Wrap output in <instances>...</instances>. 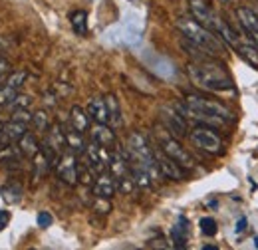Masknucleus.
<instances>
[{"label":"nucleus","mask_w":258,"mask_h":250,"mask_svg":"<svg viewBox=\"0 0 258 250\" xmlns=\"http://www.w3.org/2000/svg\"><path fill=\"white\" fill-rule=\"evenodd\" d=\"M187 74L197 88L207 92H230L234 90V82L226 68L213 56L197 58L187 66Z\"/></svg>","instance_id":"1"},{"label":"nucleus","mask_w":258,"mask_h":250,"mask_svg":"<svg viewBox=\"0 0 258 250\" xmlns=\"http://www.w3.org/2000/svg\"><path fill=\"white\" fill-rule=\"evenodd\" d=\"M189 139L197 149H201L209 155H221L225 151V143H223L221 135L209 125H197L195 129L189 131Z\"/></svg>","instance_id":"4"},{"label":"nucleus","mask_w":258,"mask_h":250,"mask_svg":"<svg viewBox=\"0 0 258 250\" xmlns=\"http://www.w3.org/2000/svg\"><path fill=\"white\" fill-rule=\"evenodd\" d=\"M84 157H86V165L96 173H103V171H109V159H111V153L107 147H101L97 143H88L86 151H84Z\"/></svg>","instance_id":"7"},{"label":"nucleus","mask_w":258,"mask_h":250,"mask_svg":"<svg viewBox=\"0 0 258 250\" xmlns=\"http://www.w3.org/2000/svg\"><path fill=\"white\" fill-rule=\"evenodd\" d=\"M179 113L187 119H193L203 125H225L234 119V113L223 103L203 97V95H187L181 105H177Z\"/></svg>","instance_id":"2"},{"label":"nucleus","mask_w":258,"mask_h":250,"mask_svg":"<svg viewBox=\"0 0 258 250\" xmlns=\"http://www.w3.org/2000/svg\"><path fill=\"white\" fill-rule=\"evenodd\" d=\"M26 129H28V125L26 123H20V121L10 119V123H6L4 127H2V133H0V147L18 143V139L26 133Z\"/></svg>","instance_id":"13"},{"label":"nucleus","mask_w":258,"mask_h":250,"mask_svg":"<svg viewBox=\"0 0 258 250\" xmlns=\"http://www.w3.org/2000/svg\"><path fill=\"white\" fill-rule=\"evenodd\" d=\"M2 127H4V123H0V133H2Z\"/></svg>","instance_id":"36"},{"label":"nucleus","mask_w":258,"mask_h":250,"mask_svg":"<svg viewBox=\"0 0 258 250\" xmlns=\"http://www.w3.org/2000/svg\"><path fill=\"white\" fill-rule=\"evenodd\" d=\"M52 215L48 213V211H42V213H38V217H36V222H38V226H42V228H48L50 224H52Z\"/></svg>","instance_id":"30"},{"label":"nucleus","mask_w":258,"mask_h":250,"mask_svg":"<svg viewBox=\"0 0 258 250\" xmlns=\"http://www.w3.org/2000/svg\"><path fill=\"white\" fill-rule=\"evenodd\" d=\"M90 137L94 143L101 145V147H107V149H113L117 145L115 131L109 127V123H94L90 127Z\"/></svg>","instance_id":"11"},{"label":"nucleus","mask_w":258,"mask_h":250,"mask_svg":"<svg viewBox=\"0 0 258 250\" xmlns=\"http://www.w3.org/2000/svg\"><path fill=\"white\" fill-rule=\"evenodd\" d=\"M92 191H94V195H96V197H101V199H111V197L115 195V191H117L113 175H111L109 171H103V173L96 175V181H94V185H92Z\"/></svg>","instance_id":"12"},{"label":"nucleus","mask_w":258,"mask_h":250,"mask_svg":"<svg viewBox=\"0 0 258 250\" xmlns=\"http://www.w3.org/2000/svg\"><path fill=\"white\" fill-rule=\"evenodd\" d=\"M153 155H155L157 167H159V171H161V177L171 179V181H183L185 169H183L177 161H173L167 153H163L161 149H153Z\"/></svg>","instance_id":"9"},{"label":"nucleus","mask_w":258,"mask_h":250,"mask_svg":"<svg viewBox=\"0 0 258 250\" xmlns=\"http://www.w3.org/2000/svg\"><path fill=\"white\" fill-rule=\"evenodd\" d=\"M70 22H72V28L76 34L84 36L88 32V14L84 10H76L72 16H70Z\"/></svg>","instance_id":"22"},{"label":"nucleus","mask_w":258,"mask_h":250,"mask_svg":"<svg viewBox=\"0 0 258 250\" xmlns=\"http://www.w3.org/2000/svg\"><path fill=\"white\" fill-rule=\"evenodd\" d=\"M244 228H246V220L240 219V220H238V224H236V232H242Z\"/></svg>","instance_id":"34"},{"label":"nucleus","mask_w":258,"mask_h":250,"mask_svg":"<svg viewBox=\"0 0 258 250\" xmlns=\"http://www.w3.org/2000/svg\"><path fill=\"white\" fill-rule=\"evenodd\" d=\"M8 74H10V62L0 58V78H6Z\"/></svg>","instance_id":"32"},{"label":"nucleus","mask_w":258,"mask_h":250,"mask_svg":"<svg viewBox=\"0 0 258 250\" xmlns=\"http://www.w3.org/2000/svg\"><path fill=\"white\" fill-rule=\"evenodd\" d=\"M159 149H161L163 153H167V155L171 157L173 161H177L185 171H189V169H193L195 167V159L191 157V153L179 143V139L177 137H173L167 129L159 133Z\"/></svg>","instance_id":"5"},{"label":"nucleus","mask_w":258,"mask_h":250,"mask_svg":"<svg viewBox=\"0 0 258 250\" xmlns=\"http://www.w3.org/2000/svg\"><path fill=\"white\" fill-rule=\"evenodd\" d=\"M26 80H28V74H26V72H12V74L6 78V86H10V88H14V90H20Z\"/></svg>","instance_id":"25"},{"label":"nucleus","mask_w":258,"mask_h":250,"mask_svg":"<svg viewBox=\"0 0 258 250\" xmlns=\"http://www.w3.org/2000/svg\"><path fill=\"white\" fill-rule=\"evenodd\" d=\"M105 103H107V113H109V125L111 127L121 125V105H119L117 97L113 94L105 95Z\"/></svg>","instance_id":"21"},{"label":"nucleus","mask_w":258,"mask_h":250,"mask_svg":"<svg viewBox=\"0 0 258 250\" xmlns=\"http://www.w3.org/2000/svg\"><path fill=\"white\" fill-rule=\"evenodd\" d=\"M30 103H32V97H30V95H20V94H18L16 97H14V101L10 103V107L20 109V107H28Z\"/></svg>","instance_id":"29"},{"label":"nucleus","mask_w":258,"mask_h":250,"mask_svg":"<svg viewBox=\"0 0 258 250\" xmlns=\"http://www.w3.org/2000/svg\"><path fill=\"white\" fill-rule=\"evenodd\" d=\"M78 171H80L78 155L74 151L66 149L64 153L60 155V159L56 161V175H58V179L62 183H66V185L74 187V185H78Z\"/></svg>","instance_id":"6"},{"label":"nucleus","mask_w":258,"mask_h":250,"mask_svg":"<svg viewBox=\"0 0 258 250\" xmlns=\"http://www.w3.org/2000/svg\"><path fill=\"white\" fill-rule=\"evenodd\" d=\"M0 193H2V199H4L6 203H18V201L22 199V195H24L22 187H20V185H16V183L6 185Z\"/></svg>","instance_id":"23"},{"label":"nucleus","mask_w":258,"mask_h":250,"mask_svg":"<svg viewBox=\"0 0 258 250\" xmlns=\"http://www.w3.org/2000/svg\"><path fill=\"white\" fill-rule=\"evenodd\" d=\"M18 151H20V155L30 157V159L40 151V143H38V139H36L34 133L26 131V133L18 139Z\"/></svg>","instance_id":"18"},{"label":"nucleus","mask_w":258,"mask_h":250,"mask_svg":"<svg viewBox=\"0 0 258 250\" xmlns=\"http://www.w3.org/2000/svg\"><path fill=\"white\" fill-rule=\"evenodd\" d=\"M97 213H109L111 211V205H109V199H101V197H96V205H94Z\"/></svg>","instance_id":"31"},{"label":"nucleus","mask_w":258,"mask_h":250,"mask_svg":"<svg viewBox=\"0 0 258 250\" xmlns=\"http://www.w3.org/2000/svg\"><path fill=\"white\" fill-rule=\"evenodd\" d=\"M199 226H201V232L205 236H215L217 234V222H215L213 217H203L201 222H199Z\"/></svg>","instance_id":"27"},{"label":"nucleus","mask_w":258,"mask_h":250,"mask_svg":"<svg viewBox=\"0 0 258 250\" xmlns=\"http://www.w3.org/2000/svg\"><path fill=\"white\" fill-rule=\"evenodd\" d=\"M66 131V145H68V149L70 151H74L76 155H84V151H86V147H88V143H86V139H84V133H80V131H76L72 125L64 129Z\"/></svg>","instance_id":"17"},{"label":"nucleus","mask_w":258,"mask_h":250,"mask_svg":"<svg viewBox=\"0 0 258 250\" xmlns=\"http://www.w3.org/2000/svg\"><path fill=\"white\" fill-rule=\"evenodd\" d=\"M177 28L183 34V38L187 42H191L193 46L201 48L205 54L213 56V58H223L225 52V42L215 34L213 30L205 28L203 24H199L197 20H189V18H181L177 22Z\"/></svg>","instance_id":"3"},{"label":"nucleus","mask_w":258,"mask_h":250,"mask_svg":"<svg viewBox=\"0 0 258 250\" xmlns=\"http://www.w3.org/2000/svg\"><path fill=\"white\" fill-rule=\"evenodd\" d=\"M50 167H54V163L50 161V157L46 155L42 149L32 157V183H40V179L50 171Z\"/></svg>","instance_id":"15"},{"label":"nucleus","mask_w":258,"mask_h":250,"mask_svg":"<svg viewBox=\"0 0 258 250\" xmlns=\"http://www.w3.org/2000/svg\"><path fill=\"white\" fill-rule=\"evenodd\" d=\"M236 52H238L246 62L250 64V66L258 68V46L256 44H252L250 40H246V42H238Z\"/></svg>","instance_id":"20"},{"label":"nucleus","mask_w":258,"mask_h":250,"mask_svg":"<svg viewBox=\"0 0 258 250\" xmlns=\"http://www.w3.org/2000/svg\"><path fill=\"white\" fill-rule=\"evenodd\" d=\"M90 115H88V111L84 109V107H80V105H74L72 109H70V125L76 129V131H80V133H86V131H90Z\"/></svg>","instance_id":"16"},{"label":"nucleus","mask_w":258,"mask_h":250,"mask_svg":"<svg viewBox=\"0 0 258 250\" xmlns=\"http://www.w3.org/2000/svg\"><path fill=\"white\" fill-rule=\"evenodd\" d=\"M254 246L258 248V238H254Z\"/></svg>","instance_id":"35"},{"label":"nucleus","mask_w":258,"mask_h":250,"mask_svg":"<svg viewBox=\"0 0 258 250\" xmlns=\"http://www.w3.org/2000/svg\"><path fill=\"white\" fill-rule=\"evenodd\" d=\"M8 220H10V213L8 211H0V230L8 224Z\"/></svg>","instance_id":"33"},{"label":"nucleus","mask_w":258,"mask_h":250,"mask_svg":"<svg viewBox=\"0 0 258 250\" xmlns=\"http://www.w3.org/2000/svg\"><path fill=\"white\" fill-rule=\"evenodd\" d=\"M12 119H14V121H20V123L30 125V121H32V113L28 111V107H20V109H14Z\"/></svg>","instance_id":"28"},{"label":"nucleus","mask_w":258,"mask_h":250,"mask_svg":"<svg viewBox=\"0 0 258 250\" xmlns=\"http://www.w3.org/2000/svg\"><path fill=\"white\" fill-rule=\"evenodd\" d=\"M236 20L240 24L242 32L248 36V40L258 46V14L250 10L248 6H238L236 8Z\"/></svg>","instance_id":"10"},{"label":"nucleus","mask_w":258,"mask_h":250,"mask_svg":"<svg viewBox=\"0 0 258 250\" xmlns=\"http://www.w3.org/2000/svg\"><path fill=\"white\" fill-rule=\"evenodd\" d=\"M187 232H189V220L185 217H179V222L171 230V238H173L177 248H183L187 244Z\"/></svg>","instance_id":"19"},{"label":"nucleus","mask_w":258,"mask_h":250,"mask_svg":"<svg viewBox=\"0 0 258 250\" xmlns=\"http://www.w3.org/2000/svg\"><path fill=\"white\" fill-rule=\"evenodd\" d=\"M16 95H18V90H14V88H10V86H2V88H0V107L10 105Z\"/></svg>","instance_id":"26"},{"label":"nucleus","mask_w":258,"mask_h":250,"mask_svg":"<svg viewBox=\"0 0 258 250\" xmlns=\"http://www.w3.org/2000/svg\"><path fill=\"white\" fill-rule=\"evenodd\" d=\"M161 123L163 127L173 135V137H185L187 133H189V129H187V119L179 113V109L177 107H161Z\"/></svg>","instance_id":"8"},{"label":"nucleus","mask_w":258,"mask_h":250,"mask_svg":"<svg viewBox=\"0 0 258 250\" xmlns=\"http://www.w3.org/2000/svg\"><path fill=\"white\" fill-rule=\"evenodd\" d=\"M30 125H32L38 133L48 131V127H50V117H48V113H46L44 109H38L36 113H32V121H30Z\"/></svg>","instance_id":"24"},{"label":"nucleus","mask_w":258,"mask_h":250,"mask_svg":"<svg viewBox=\"0 0 258 250\" xmlns=\"http://www.w3.org/2000/svg\"><path fill=\"white\" fill-rule=\"evenodd\" d=\"M90 119L94 123H109V113H107V103H105V97H92L88 101V107H86Z\"/></svg>","instance_id":"14"}]
</instances>
